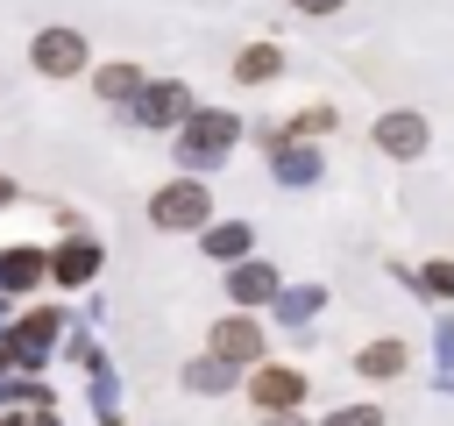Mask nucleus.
<instances>
[{
  "label": "nucleus",
  "instance_id": "f257e3e1",
  "mask_svg": "<svg viewBox=\"0 0 454 426\" xmlns=\"http://www.w3.org/2000/svg\"><path fill=\"white\" fill-rule=\"evenodd\" d=\"M241 128H248V121H241V114H227V106H199V114L177 128V163H184V170H199V178H206V170H220V163L234 156Z\"/></svg>",
  "mask_w": 454,
  "mask_h": 426
},
{
  "label": "nucleus",
  "instance_id": "f03ea898",
  "mask_svg": "<svg viewBox=\"0 0 454 426\" xmlns=\"http://www.w3.org/2000/svg\"><path fill=\"white\" fill-rule=\"evenodd\" d=\"M149 227H163V234H199V227H213V185H206L199 170H177L170 185L149 192Z\"/></svg>",
  "mask_w": 454,
  "mask_h": 426
},
{
  "label": "nucleus",
  "instance_id": "7ed1b4c3",
  "mask_svg": "<svg viewBox=\"0 0 454 426\" xmlns=\"http://www.w3.org/2000/svg\"><path fill=\"white\" fill-rule=\"evenodd\" d=\"M128 114H135V128H149V135H177V128L199 114V99H192V85H184V78H149V85H142V99H135Z\"/></svg>",
  "mask_w": 454,
  "mask_h": 426
},
{
  "label": "nucleus",
  "instance_id": "20e7f679",
  "mask_svg": "<svg viewBox=\"0 0 454 426\" xmlns=\"http://www.w3.org/2000/svg\"><path fill=\"white\" fill-rule=\"evenodd\" d=\"M305 398H312V376L298 362H255L248 369V405L255 412H305Z\"/></svg>",
  "mask_w": 454,
  "mask_h": 426
},
{
  "label": "nucleus",
  "instance_id": "39448f33",
  "mask_svg": "<svg viewBox=\"0 0 454 426\" xmlns=\"http://www.w3.org/2000/svg\"><path fill=\"white\" fill-rule=\"evenodd\" d=\"M369 142H376L390 163H419V156L433 149V121H426L419 106H390V114H376Z\"/></svg>",
  "mask_w": 454,
  "mask_h": 426
},
{
  "label": "nucleus",
  "instance_id": "423d86ee",
  "mask_svg": "<svg viewBox=\"0 0 454 426\" xmlns=\"http://www.w3.org/2000/svg\"><path fill=\"white\" fill-rule=\"evenodd\" d=\"M206 348L213 355H227V362H241V369H255V362H270V334H262V320L255 312H220L213 327H206Z\"/></svg>",
  "mask_w": 454,
  "mask_h": 426
},
{
  "label": "nucleus",
  "instance_id": "0eeeda50",
  "mask_svg": "<svg viewBox=\"0 0 454 426\" xmlns=\"http://www.w3.org/2000/svg\"><path fill=\"white\" fill-rule=\"evenodd\" d=\"M270 178H277L284 192H312V185L326 178L319 142H305V135H277V142H270Z\"/></svg>",
  "mask_w": 454,
  "mask_h": 426
},
{
  "label": "nucleus",
  "instance_id": "6e6552de",
  "mask_svg": "<svg viewBox=\"0 0 454 426\" xmlns=\"http://www.w3.org/2000/svg\"><path fill=\"white\" fill-rule=\"evenodd\" d=\"M227 298H234L241 312H262V305H277V298H284V277H277V263H262V256H241V263H227Z\"/></svg>",
  "mask_w": 454,
  "mask_h": 426
},
{
  "label": "nucleus",
  "instance_id": "1a4fd4ad",
  "mask_svg": "<svg viewBox=\"0 0 454 426\" xmlns=\"http://www.w3.org/2000/svg\"><path fill=\"white\" fill-rule=\"evenodd\" d=\"M57 327H64V312H57V305H35L28 320H14V327H7L0 355H14V362H28V369H35V362L57 348Z\"/></svg>",
  "mask_w": 454,
  "mask_h": 426
},
{
  "label": "nucleus",
  "instance_id": "9d476101",
  "mask_svg": "<svg viewBox=\"0 0 454 426\" xmlns=\"http://www.w3.org/2000/svg\"><path fill=\"white\" fill-rule=\"evenodd\" d=\"M28 64H35L43 78H78V71H85V36H78V28H43V36L28 43Z\"/></svg>",
  "mask_w": 454,
  "mask_h": 426
},
{
  "label": "nucleus",
  "instance_id": "9b49d317",
  "mask_svg": "<svg viewBox=\"0 0 454 426\" xmlns=\"http://www.w3.org/2000/svg\"><path fill=\"white\" fill-rule=\"evenodd\" d=\"M404 369H411V348H404L397 334H376V341L355 348V376H362V383H397Z\"/></svg>",
  "mask_w": 454,
  "mask_h": 426
},
{
  "label": "nucleus",
  "instance_id": "f8f14e48",
  "mask_svg": "<svg viewBox=\"0 0 454 426\" xmlns=\"http://www.w3.org/2000/svg\"><path fill=\"white\" fill-rule=\"evenodd\" d=\"M99 263H106V256H99V241H92V234H78V241H57V248H50V277H57L64 291L92 284V277H99Z\"/></svg>",
  "mask_w": 454,
  "mask_h": 426
},
{
  "label": "nucleus",
  "instance_id": "ddd939ff",
  "mask_svg": "<svg viewBox=\"0 0 454 426\" xmlns=\"http://www.w3.org/2000/svg\"><path fill=\"white\" fill-rule=\"evenodd\" d=\"M142 85H149V71H142V64H128V57H114V64H99V71H92V92H99L106 106H135V99H142Z\"/></svg>",
  "mask_w": 454,
  "mask_h": 426
},
{
  "label": "nucleus",
  "instance_id": "4468645a",
  "mask_svg": "<svg viewBox=\"0 0 454 426\" xmlns=\"http://www.w3.org/2000/svg\"><path fill=\"white\" fill-rule=\"evenodd\" d=\"M284 78V43H241L234 50V85H277Z\"/></svg>",
  "mask_w": 454,
  "mask_h": 426
},
{
  "label": "nucleus",
  "instance_id": "2eb2a0df",
  "mask_svg": "<svg viewBox=\"0 0 454 426\" xmlns=\"http://www.w3.org/2000/svg\"><path fill=\"white\" fill-rule=\"evenodd\" d=\"M199 248L213 263H241V256H255V227L248 220H213V227H199Z\"/></svg>",
  "mask_w": 454,
  "mask_h": 426
},
{
  "label": "nucleus",
  "instance_id": "dca6fc26",
  "mask_svg": "<svg viewBox=\"0 0 454 426\" xmlns=\"http://www.w3.org/2000/svg\"><path fill=\"white\" fill-rule=\"evenodd\" d=\"M43 277H50V256H43V248H7V256H0V291H7V298L35 291Z\"/></svg>",
  "mask_w": 454,
  "mask_h": 426
},
{
  "label": "nucleus",
  "instance_id": "f3484780",
  "mask_svg": "<svg viewBox=\"0 0 454 426\" xmlns=\"http://www.w3.org/2000/svg\"><path fill=\"white\" fill-rule=\"evenodd\" d=\"M234 376H241V362H227V355H199V362H184V390H199V398H220V390H234Z\"/></svg>",
  "mask_w": 454,
  "mask_h": 426
},
{
  "label": "nucleus",
  "instance_id": "a211bd4d",
  "mask_svg": "<svg viewBox=\"0 0 454 426\" xmlns=\"http://www.w3.org/2000/svg\"><path fill=\"white\" fill-rule=\"evenodd\" d=\"M319 305H326V284H284V298L270 305L284 327H305V320H319Z\"/></svg>",
  "mask_w": 454,
  "mask_h": 426
},
{
  "label": "nucleus",
  "instance_id": "6ab92c4d",
  "mask_svg": "<svg viewBox=\"0 0 454 426\" xmlns=\"http://www.w3.org/2000/svg\"><path fill=\"white\" fill-rule=\"evenodd\" d=\"M340 128V106L333 99H312V106H298L291 121H284V135H305V142H319V135H333Z\"/></svg>",
  "mask_w": 454,
  "mask_h": 426
},
{
  "label": "nucleus",
  "instance_id": "aec40b11",
  "mask_svg": "<svg viewBox=\"0 0 454 426\" xmlns=\"http://www.w3.org/2000/svg\"><path fill=\"white\" fill-rule=\"evenodd\" d=\"M411 291H419V298H440V305H454V263H447V256H433V263H419V277H411Z\"/></svg>",
  "mask_w": 454,
  "mask_h": 426
},
{
  "label": "nucleus",
  "instance_id": "412c9836",
  "mask_svg": "<svg viewBox=\"0 0 454 426\" xmlns=\"http://www.w3.org/2000/svg\"><path fill=\"white\" fill-rule=\"evenodd\" d=\"M319 426H390V419H383V405H333Z\"/></svg>",
  "mask_w": 454,
  "mask_h": 426
},
{
  "label": "nucleus",
  "instance_id": "4be33fe9",
  "mask_svg": "<svg viewBox=\"0 0 454 426\" xmlns=\"http://www.w3.org/2000/svg\"><path fill=\"white\" fill-rule=\"evenodd\" d=\"M340 7H348V0H291L298 21H326V14H340Z\"/></svg>",
  "mask_w": 454,
  "mask_h": 426
},
{
  "label": "nucleus",
  "instance_id": "5701e85b",
  "mask_svg": "<svg viewBox=\"0 0 454 426\" xmlns=\"http://www.w3.org/2000/svg\"><path fill=\"white\" fill-rule=\"evenodd\" d=\"M433 355H440V362H447V369H454V312H447V320H440V327H433Z\"/></svg>",
  "mask_w": 454,
  "mask_h": 426
},
{
  "label": "nucleus",
  "instance_id": "b1692460",
  "mask_svg": "<svg viewBox=\"0 0 454 426\" xmlns=\"http://www.w3.org/2000/svg\"><path fill=\"white\" fill-rule=\"evenodd\" d=\"M262 426H319V419H305V412H262Z\"/></svg>",
  "mask_w": 454,
  "mask_h": 426
},
{
  "label": "nucleus",
  "instance_id": "393cba45",
  "mask_svg": "<svg viewBox=\"0 0 454 426\" xmlns=\"http://www.w3.org/2000/svg\"><path fill=\"white\" fill-rule=\"evenodd\" d=\"M7 199H14V185H7V178H0V206H7Z\"/></svg>",
  "mask_w": 454,
  "mask_h": 426
}]
</instances>
